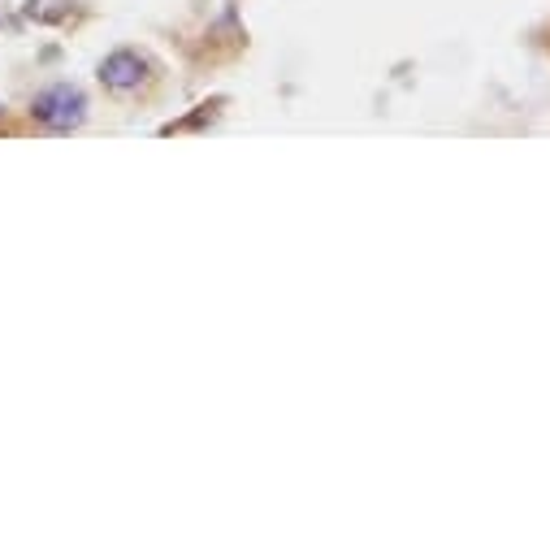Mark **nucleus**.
<instances>
[{
  "label": "nucleus",
  "instance_id": "nucleus-1",
  "mask_svg": "<svg viewBox=\"0 0 550 550\" xmlns=\"http://www.w3.org/2000/svg\"><path fill=\"white\" fill-rule=\"evenodd\" d=\"M31 117L48 130H74L87 122V96L74 83H52L31 100Z\"/></svg>",
  "mask_w": 550,
  "mask_h": 550
},
{
  "label": "nucleus",
  "instance_id": "nucleus-2",
  "mask_svg": "<svg viewBox=\"0 0 550 550\" xmlns=\"http://www.w3.org/2000/svg\"><path fill=\"white\" fill-rule=\"evenodd\" d=\"M96 74H100V83L109 87V91L126 96V91H135L143 78H148V61H143L135 48H117V52H109V57L100 61Z\"/></svg>",
  "mask_w": 550,
  "mask_h": 550
},
{
  "label": "nucleus",
  "instance_id": "nucleus-3",
  "mask_svg": "<svg viewBox=\"0 0 550 550\" xmlns=\"http://www.w3.org/2000/svg\"><path fill=\"white\" fill-rule=\"evenodd\" d=\"M26 18L39 26H61L74 18V0H26Z\"/></svg>",
  "mask_w": 550,
  "mask_h": 550
},
{
  "label": "nucleus",
  "instance_id": "nucleus-4",
  "mask_svg": "<svg viewBox=\"0 0 550 550\" xmlns=\"http://www.w3.org/2000/svg\"><path fill=\"white\" fill-rule=\"evenodd\" d=\"M213 113H217V104H200V113H191L187 122H178V126H165V135H169V130H195V126L213 122Z\"/></svg>",
  "mask_w": 550,
  "mask_h": 550
},
{
  "label": "nucleus",
  "instance_id": "nucleus-5",
  "mask_svg": "<svg viewBox=\"0 0 550 550\" xmlns=\"http://www.w3.org/2000/svg\"><path fill=\"white\" fill-rule=\"evenodd\" d=\"M0 113H5V109H0Z\"/></svg>",
  "mask_w": 550,
  "mask_h": 550
}]
</instances>
